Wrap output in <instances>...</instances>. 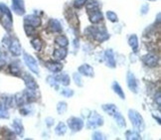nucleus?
Returning a JSON list of instances; mask_svg holds the SVG:
<instances>
[{
  "instance_id": "28",
  "label": "nucleus",
  "mask_w": 161,
  "mask_h": 140,
  "mask_svg": "<svg viewBox=\"0 0 161 140\" xmlns=\"http://www.w3.org/2000/svg\"><path fill=\"white\" fill-rule=\"evenodd\" d=\"M125 137L127 140H139V139H141L138 132L131 131V130H129L125 133Z\"/></svg>"
},
{
  "instance_id": "17",
  "label": "nucleus",
  "mask_w": 161,
  "mask_h": 140,
  "mask_svg": "<svg viewBox=\"0 0 161 140\" xmlns=\"http://www.w3.org/2000/svg\"><path fill=\"white\" fill-rule=\"evenodd\" d=\"M103 13L100 10H96V11H92V13L90 14V21L92 24H97V23H100L103 20Z\"/></svg>"
},
{
  "instance_id": "11",
  "label": "nucleus",
  "mask_w": 161,
  "mask_h": 140,
  "mask_svg": "<svg viewBox=\"0 0 161 140\" xmlns=\"http://www.w3.org/2000/svg\"><path fill=\"white\" fill-rule=\"evenodd\" d=\"M104 60H106V63L108 65V67L109 68H115V60H114V55L111 49H108L106 52H104Z\"/></svg>"
},
{
  "instance_id": "40",
  "label": "nucleus",
  "mask_w": 161,
  "mask_h": 140,
  "mask_svg": "<svg viewBox=\"0 0 161 140\" xmlns=\"http://www.w3.org/2000/svg\"><path fill=\"white\" fill-rule=\"evenodd\" d=\"M148 9H149L148 5H143L141 7V14H146L147 12H148Z\"/></svg>"
},
{
  "instance_id": "7",
  "label": "nucleus",
  "mask_w": 161,
  "mask_h": 140,
  "mask_svg": "<svg viewBox=\"0 0 161 140\" xmlns=\"http://www.w3.org/2000/svg\"><path fill=\"white\" fill-rule=\"evenodd\" d=\"M12 10L17 15L25 14V3H24V0H12Z\"/></svg>"
},
{
  "instance_id": "20",
  "label": "nucleus",
  "mask_w": 161,
  "mask_h": 140,
  "mask_svg": "<svg viewBox=\"0 0 161 140\" xmlns=\"http://www.w3.org/2000/svg\"><path fill=\"white\" fill-rule=\"evenodd\" d=\"M113 117L114 118L116 124L119 125V127H125V125H126V123H125V117L122 116V114H121L119 111L115 112V113L113 115Z\"/></svg>"
},
{
  "instance_id": "21",
  "label": "nucleus",
  "mask_w": 161,
  "mask_h": 140,
  "mask_svg": "<svg viewBox=\"0 0 161 140\" xmlns=\"http://www.w3.org/2000/svg\"><path fill=\"white\" fill-rule=\"evenodd\" d=\"M55 42H56V44L59 45L61 48H66L68 45H69V40H68V38L64 35L58 36V37L55 39Z\"/></svg>"
},
{
  "instance_id": "13",
  "label": "nucleus",
  "mask_w": 161,
  "mask_h": 140,
  "mask_svg": "<svg viewBox=\"0 0 161 140\" xmlns=\"http://www.w3.org/2000/svg\"><path fill=\"white\" fill-rule=\"evenodd\" d=\"M92 38H94L96 41L102 43V42L107 41L109 38V35H108V33L106 31V30H98V29H97L96 32L94 33V35H92Z\"/></svg>"
},
{
  "instance_id": "14",
  "label": "nucleus",
  "mask_w": 161,
  "mask_h": 140,
  "mask_svg": "<svg viewBox=\"0 0 161 140\" xmlns=\"http://www.w3.org/2000/svg\"><path fill=\"white\" fill-rule=\"evenodd\" d=\"M79 73L80 75L83 76H86V77H90V78H92L95 76V71L94 69L92 68V67L88 64H85V65H82L79 67Z\"/></svg>"
},
{
  "instance_id": "31",
  "label": "nucleus",
  "mask_w": 161,
  "mask_h": 140,
  "mask_svg": "<svg viewBox=\"0 0 161 140\" xmlns=\"http://www.w3.org/2000/svg\"><path fill=\"white\" fill-rule=\"evenodd\" d=\"M107 17H108V19L110 21V22H117L119 21V17H117L116 13H114V11H108L107 12Z\"/></svg>"
},
{
  "instance_id": "23",
  "label": "nucleus",
  "mask_w": 161,
  "mask_h": 140,
  "mask_svg": "<svg viewBox=\"0 0 161 140\" xmlns=\"http://www.w3.org/2000/svg\"><path fill=\"white\" fill-rule=\"evenodd\" d=\"M128 45L131 47V49L134 52L137 51V49H138V38H137V36L131 35L130 37H129V39H128Z\"/></svg>"
},
{
  "instance_id": "34",
  "label": "nucleus",
  "mask_w": 161,
  "mask_h": 140,
  "mask_svg": "<svg viewBox=\"0 0 161 140\" xmlns=\"http://www.w3.org/2000/svg\"><path fill=\"white\" fill-rule=\"evenodd\" d=\"M24 30H25V32L27 34V36H31V35H33L35 33V28L32 27V26H30V25H24Z\"/></svg>"
},
{
  "instance_id": "29",
  "label": "nucleus",
  "mask_w": 161,
  "mask_h": 140,
  "mask_svg": "<svg viewBox=\"0 0 161 140\" xmlns=\"http://www.w3.org/2000/svg\"><path fill=\"white\" fill-rule=\"evenodd\" d=\"M68 109V105L65 101H60L57 105V111L59 114H64Z\"/></svg>"
},
{
  "instance_id": "10",
  "label": "nucleus",
  "mask_w": 161,
  "mask_h": 140,
  "mask_svg": "<svg viewBox=\"0 0 161 140\" xmlns=\"http://www.w3.org/2000/svg\"><path fill=\"white\" fill-rule=\"evenodd\" d=\"M142 61H143V63L150 67V68H153V67H156L157 64H158V58L155 55H152V54H147L145 56H143L142 58Z\"/></svg>"
},
{
  "instance_id": "24",
  "label": "nucleus",
  "mask_w": 161,
  "mask_h": 140,
  "mask_svg": "<svg viewBox=\"0 0 161 140\" xmlns=\"http://www.w3.org/2000/svg\"><path fill=\"white\" fill-rule=\"evenodd\" d=\"M103 111H106L108 114H109V115H113L115 113V112H117L119 111V109H117V107L114 105H103Z\"/></svg>"
},
{
  "instance_id": "25",
  "label": "nucleus",
  "mask_w": 161,
  "mask_h": 140,
  "mask_svg": "<svg viewBox=\"0 0 161 140\" xmlns=\"http://www.w3.org/2000/svg\"><path fill=\"white\" fill-rule=\"evenodd\" d=\"M113 89H114V92L117 95H119L121 100H125V93H123V90H122L121 87L119 84V83L114 82V83H113Z\"/></svg>"
},
{
  "instance_id": "2",
  "label": "nucleus",
  "mask_w": 161,
  "mask_h": 140,
  "mask_svg": "<svg viewBox=\"0 0 161 140\" xmlns=\"http://www.w3.org/2000/svg\"><path fill=\"white\" fill-rule=\"evenodd\" d=\"M0 10H1V16H2V25L3 27L7 30V31H10L12 25H13V22H12V14L11 11L9 10V8L3 3H0Z\"/></svg>"
},
{
  "instance_id": "36",
  "label": "nucleus",
  "mask_w": 161,
  "mask_h": 140,
  "mask_svg": "<svg viewBox=\"0 0 161 140\" xmlns=\"http://www.w3.org/2000/svg\"><path fill=\"white\" fill-rule=\"evenodd\" d=\"M86 1H88V0H75V1H74V6H75L76 8H82L83 6H85Z\"/></svg>"
},
{
  "instance_id": "35",
  "label": "nucleus",
  "mask_w": 161,
  "mask_h": 140,
  "mask_svg": "<svg viewBox=\"0 0 161 140\" xmlns=\"http://www.w3.org/2000/svg\"><path fill=\"white\" fill-rule=\"evenodd\" d=\"M47 82L48 83L50 84L51 87H54V88H57V81H56V78L53 77V76H50L47 78Z\"/></svg>"
},
{
  "instance_id": "39",
  "label": "nucleus",
  "mask_w": 161,
  "mask_h": 140,
  "mask_svg": "<svg viewBox=\"0 0 161 140\" xmlns=\"http://www.w3.org/2000/svg\"><path fill=\"white\" fill-rule=\"evenodd\" d=\"M46 124H47V126H49V127H51L53 124H54V118H52V117H47L46 118Z\"/></svg>"
},
{
  "instance_id": "15",
  "label": "nucleus",
  "mask_w": 161,
  "mask_h": 140,
  "mask_svg": "<svg viewBox=\"0 0 161 140\" xmlns=\"http://www.w3.org/2000/svg\"><path fill=\"white\" fill-rule=\"evenodd\" d=\"M45 65L47 67V69L52 73H60L62 70H63V65L59 62H53V61H50V62H46Z\"/></svg>"
},
{
  "instance_id": "16",
  "label": "nucleus",
  "mask_w": 161,
  "mask_h": 140,
  "mask_svg": "<svg viewBox=\"0 0 161 140\" xmlns=\"http://www.w3.org/2000/svg\"><path fill=\"white\" fill-rule=\"evenodd\" d=\"M49 28H50L52 32L55 33H61L62 30H63L61 23L57 19H50V21H49Z\"/></svg>"
},
{
  "instance_id": "3",
  "label": "nucleus",
  "mask_w": 161,
  "mask_h": 140,
  "mask_svg": "<svg viewBox=\"0 0 161 140\" xmlns=\"http://www.w3.org/2000/svg\"><path fill=\"white\" fill-rule=\"evenodd\" d=\"M23 59H24V62H25L26 66L29 68V70L31 72H33L34 74L39 75L40 71H39V66H38V63H37V61L28 53H24Z\"/></svg>"
},
{
  "instance_id": "12",
  "label": "nucleus",
  "mask_w": 161,
  "mask_h": 140,
  "mask_svg": "<svg viewBox=\"0 0 161 140\" xmlns=\"http://www.w3.org/2000/svg\"><path fill=\"white\" fill-rule=\"evenodd\" d=\"M9 50L12 54L14 55V56H19V55L21 54V51H22L19 41H18L17 39L11 40L10 44H9Z\"/></svg>"
},
{
  "instance_id": "18",
  "label": "nucleus",
  "mask_w": 161,
  "mask_h": 140,
  "mask_svg": "<svg viewBox=\"0 0 161 140\" xmlns=\"http://www.w3.org/2000/svg\"><path fill=\"white\" fill-rule=\"evenodd\" d=\"M68 55V51L66 48H60V49H57V50H55L54 53H53V56L56 60H64Z\"/></svg>"
},
{
  "instance_id": "43",
  "label": "nucleus",
  "mask_w": 161,
  "mask_h": 140,
  "mask_svg": "<svg viewBox=\"0 0 161 140\" xmlns=\"http://www.w3.org/2000/svg\"><path fill=\"white\" fill-rule=\"evenodd\" d=\"M1 14H2V13H1V10H0V16H1Z\"/></svg>"
},
{
  "instance_id": "30",
  "label": "nucleus",
  "mask_w": 161,
  "mask_h": 140,
  "mask_svg": "<svg viewBox=\"0 0 161 140\" xmlns=\"http://www.w3.org/2000/svg\"><path fill=\"white\" fill-rule=\"evenodd\" d=\"M86 9L89 11H96V10H98V7H100V5H98L97 2L96 1H86Z\"/></svg>"
},
{
  "instance_id": "9",
  "label": "nucleus",
  "mask_w": 161,
  "mask_h": 140,
  "mask_svg": "<svg viewBox=\"0 0 161 140\" xmlns=\"http://www.w3.org/2000/svg\"><path fill=\"white\" fill-rule=\"evenodd\" d=\"M23 80L25 82V84L28 89H31V90H33V92H35V90L38 89V84H37L35 78L31 75H29V74L23 75Z\"/></svg>"
},
{
  "instance_id": "37",
  "label": "nucleus",
  "mask_w": 161,
  "mask_h": 140,
  "mask_svg": "<svg viewBox=\"0 0 161 140\" xmlns=\"http://www.w3.org/2000/svg\"><path fill=\"white\" fill-rule=\"evenodd\" d=\"M92 138L94 140H103V139H104V136H103V133H101L100 131H97V132L94 133V134H92Z\"/></svg>"
},
{
  "instance_id": "5",
  "label": "nucleus",
  "mask_w": 161,
  "mask_h": 140,
  "mask_svg": "<svg viewBox=\"0 0 161 140\" xmlns=\"http://www.w3.org/2000/svg\"><path fill=\"white\" fill-rule=\"evenodd\" d=\"M68 126L73 132H79L83 129L84 121L80 117H70L68 119Z\"/></svg>"
},
{
  "instance_id": "32",
  "label": "nucleus",
  "mask_w": 161,
  "mask_h": 140,
  "mask_svg": "<svg viewBox=\"0 0 161 140\" xmlns=\"http://www.w3.org/2000/svg\"><path fill=\"white\" fill-rule=\"evenodd\" d=\"M61 94L66 96V97H72L74 95V90L71 89H64L61 92Z\"/></svg>"
},
{
  "instance_id": "38",
  "label": "nucleus",
  "mask_w": 161,
  "mask_h": 140,
  "mask_svg": "<svg viewBox=\"0 0 161 140\" xmlns=\"http://www.w3.org/2000/svg\"><path fill=\"white\" fill-rule=\"evenodd\" d=\"M10 71L12 74H14V75H18V74H20V69L18 68L17 66H15L14 64H12L10 66Z\"/></svg>"
},
{
  "instance_id": "1",
  "label": "nucleus",
  "mask_w": 161,
  "mask_h": 140,
  "mask_svg": "<svg viewBox=\"0 0 161 140\" xmlns=\"http://www.w3.org/2000/svg\"><path fill=\"white\" fill-rule=\"evenodd\" d=\"M128 117L130 119L132 125L135 127L137 130H144L145 128V123H144V119L141 116V114L137 112L134 109H129L128 110Z\"/></svg>"
},
{
  "instance_id": "6",
  "label": "nucleus",
  "mask_w": 161,
  "mask_h": 140,
  "mask_svg": "<svg viewBox=\"0 0 161 140\" xmlns=\"http://www.w3.org/2000/svg\"><path fill=\"white\" fill-rule=\"evenodd\" d=\"M126 82H127V87L128 89L131 90L132 93H137L138 90V83L137 81H136L135 76L132 74L131 72H128L126 75Z\"/></svg>"
},
{
  "instance_id": "33",
  "label": "nucleus",
  "mask_w": 161,
  "mask_h": 140,
  "mask_svg": "<svg viewBox=\"0 0 161 140\" xmlns=\"http://www.w3.org/2000/svg\"><path fill=\"white\" fill-rule=\"evenodd\" d=\"M74 78V81H75V83L77 84L78 87H83V83H82V78H80V74H74L73 76Z\"/></svg>"
},
{
  "instance_id": "22",
  "label": "nucleus",
  "mask_w": 161,
  "mask_h": 140,
  "mask_svg": "<svg viewBox=\"0 0 161 140\" xmlns=\"http://www.w3.org/2000/svg\"><path fill=\"white\" fill-rule=\"evenodd\" d=\"M13 129L16 132V134L18 135H22L24 132V127L22 125V122L19 119H15L13 121Z\"/></svg>"
},
{
  "instance_id": "42",
  "label": "nucleus",
  "mask_w": 161,
  "mask_h": 140,
  "mask_svg": "<svg viewBox=\"0 0 161 140\" xmlns=\"http://www.w3.org/2000/svg\"><path fill=\"white\" fill-rule=\"evenodd\" d=\"M155 97H156V96H155ZM155 100H157V105H160V103H161V102H160V93L157 94V97H156Z\"/></svg>"
},
{
  "instance_id": "26",
  "label": "nucleus",
  "mask_w": 161,
  "mask_h": 140,
  "mask_svg": "<svg viewBox=\"0 0 161 140\" xmlns=\"http://www.w3.org/2000/svg\"><path fill=\"white\" fill-rule=\"evenodd\" d=\"M55 132H56V134L59 135V136L65 135L66 132H67V126H66V124L64 122H60L57 126H56Z\"/></svg>"
},
{
  "instance_id": "27",
  "label": "nucleus",
  "mask_w": 161,
  "mask_h": 140,
  "mask_svg": "<svg viewBox=\"0 0 161 140\" xmlns=\"http://www.w3.org/2000/svg\"><path fill=\"white\" fill-rule=\"evenodd\" d=\"M31 45H32V47L36 51H41V49L43 47V42L40 38H34L31 41Z\"/></svg>"
},
{
  "instance_id": "41",
  "label": "nucleus",
  "mask_w": 161,
  "mask_h": 140,
  "mask_svg": "<svg viewBox=\"0 0 161 140\" xmlns=\"http://www.w3.org/2000/svg\"><path fill=\"white\" fill-rule=\"evenodd\" d=\"M5 64H6L5 60H3V59H1V58H0V69H1L3 66H5Z\"/></svg>"
},
{
  "instance_id": "4",
  "label": "nucleus",
  "mask_w": 161,
  "mask_h": 140,
  "mask_svg": "<svg viewBox=\"0 0 161 140\" xmlns=\"http://www.w3.org/2000/svg\"><path fill=\"white\" fill-rule=\"evenodd\" d=\"M103 125V118L96 111L92 112L88 119V127L89 128H97Z\"/></svg>"
},
{
  "instance_id": "19",
  "label": "nucleus",
  "mask_w": 161,
  "mask_h": 140,
  "mask_svg": "<svg viewBox=\"0 0 161 140\" xmlns=\"http://www.w3.org/2000/svg\"><path fill=\"white\" fill-rule=\"evenodd\" d=\"M56 78V81H57V83H61L62 86H69L70 84V77L69 75H67V74H61V75H58L57 77H55Z\"/></svg>"
},
{
  "instance_id": "8",
  "label": "nucleus",
  "mask_w": 161,
  "mask_h": 140,
  "mask_svg": "<svg viewBox=\"0 0 161 140\" xmlns=\"http://www.w3.org/2000/svg\"><path fill=\"white\" fill-rule=\"evenodd\" d=\"M24 23H25L26 25H30L36 28V27L41 26L42 21H41V18L37 15H27L24 18Z\"/></svg>"
}]
</instances>
